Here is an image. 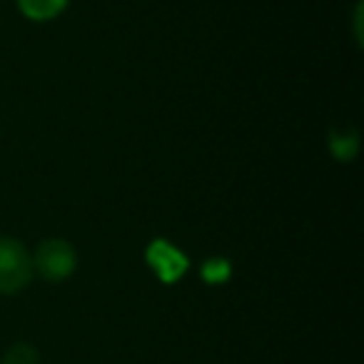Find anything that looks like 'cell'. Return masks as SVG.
I'll list each match as a JSON object with an SVG mask.
<instances>
[{
	"label": "cell",
	"instance_id": "cell-1",
	"mask_svg": "<svg viewBox=\"0 0 364 364\" xmlns=\"http://www.w3.org/2000/svg\"><path fill=\"white\" fill-rule=\"evenodd\" d=\"M33 262L18 240L0 237V294H16L31 282Z\"/></svg>",
	"mask_w": 364,
	"mask_h": 364
},
{
	"label": "cell",
	"instance_id": "cell-2",
	"mask_svg": "<svg viewBox=\"0 0 364 364\" xmlns=\"http://www.w3.org/2000/svg\"><path fill=\"white\" fill-rule=\"evenodd\" d=\"M33 267L50 282H63L75 272V252L63 240H48L38 247Z\"/></svg>",
	"mask_w": 364,
	"mask_h": 364
},
{
	"label": "cell",
	"instance_id": "cell-3",
	"mask_svg": "<svg viewBox=\"0 0 364 364\" xmlns=\"http://www.w3.org/2000/svg\"><path fill=\"white\" fill-rule=\"evenodd\" d=\"M147 262L150 267L157 272V277L162 282H175V279L182 277V272L188 269V259L180 250H175L170 242H162V240H155L147 250Z\"/></svg>",
	"mask_w": 364,
	"mask_h": 364
},
{
	"label": "cell",
	"instance_id": "cell-4",
	"mask_svg": "<svg viewBox=\"0 0 364 364\" xmlns=\"http://www.w3.org/2000/svg\"><path fill=\"white\" fill-rule=\"evenodd\" d=\"M18 6L31 21H50L68 6V0H18Z\"/></svg>",
	"mask_w": 364,
	"mask_h": 364
},
{
	"label": "cell",
	"instance_id": "cell-5",
	"mask_svg": "<svg viewBox=\"0 0 364 364\" xmlns=\"http://www.w3.org/2000/svg\"><path fill=\"white\" fill-rule=\"evenodd\" d=\"M3 364H41V354H38V349L33 344L18 342L6 352Z\"/></svg>",
	"mask_w": 364,
	"mask_h": 364
},
{
	"label": "cell",
	"instance_id": "cell-6",
	"mask_svg": "<svg viewBox=\"0 0 364 364\" xmlns=\"http://www.w3.org/2000/svg\"><path fill=\"white\" fill-rule=\"evenodd\" d=\"M228 274H230V264L225 259H213L203 269V277L208 282H223V279H228Z\"/></svg>",
	"mask_w": 364,
	"mask_h": 364
},
{
	"label": "cell",
	"instance_id": "cell-7",
	"mask_svg": "<svg viewBox=\"0 0 364 364\" xmlns=\"http://www.w3.org/2000/svg\"><path fill=\"white\" fill-rule=\"evenodd\" d=\"M332 150L339 160H349L357 150V140L354 137H347V140H339V137H332Z\"/></svg>",
	"mask_w": 364,
	"mask_h": 364
}]
</instances>
